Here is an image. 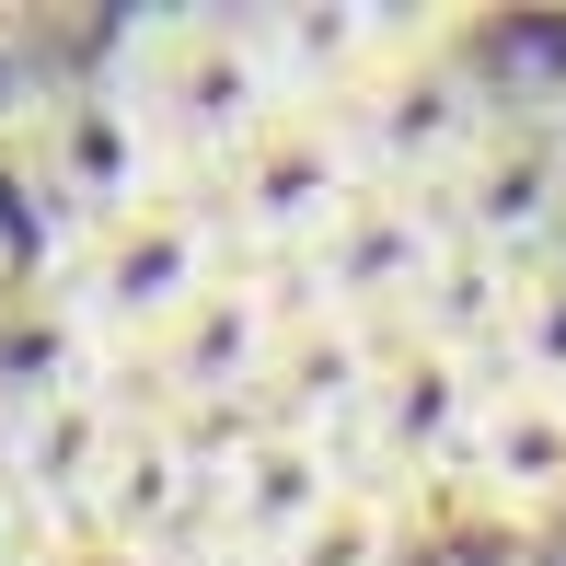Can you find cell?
I'll list each match as a JSON object with an SVG mask.
<instances>
[{
    "instance_id": "6da1fadb",
    "label": "cell",
    "mask_w": 566,
    "mask_h": 566,
    "mask_svg": "<svg viewBox=\"0 0 566 566\" xmlns=\"http://www.w3.org/2000/svg\"><path fill=\"white\" fill-rule=\"evenodd\" d=\"M105 82L139 105V127L163 139V163H174L186 197H209L266 127H290V93H277L266 59H254V35H243L231 0H209V12H139L127 46L105 59Z\"/></svg>"
},
{
    "instance_id": "7a4b0ae2",
    "label": "cell",
    "mask_w": 566,
    "mask_h": 566,
    "mask_svg": "<svg viewBox=\"0 0 566 566\" xmlns=\"http://www.w3.org/2000/svg\"><path fill=\"white\" fill-rule=\"evenodd\" d=\"M220 277H231V243H220L209 197H163V209H139V220L93 231V243H70L59 266H46V301L82 324V347L105 358V370H139Z\"/></svg>"
},
{
    "instance_id": "3957f363",
    "label": "cell",
    "mask_w": 566,
    "mask_h": 566,
    "mask_svg": "<svg viewBox=\"0 0 566 566\" xmlns=\"http://www.w3.org/2000/svg\"><path fill=\"white\" fill-rule=\"evenodd\" d=\"M290 324H301L290 277L277 266H231L220 290L116 381H127L139 417H231V405H266V370H277V347H290Z\"/></svg>"
},
{
    "instance_id": "277c9868",
    "label": "cell",
    "mask_w": 566,
    "mask_h": 566,
    "mask_svg": "<svg viewBox=\"0 0 566 566\" xmlns=\"http://www.w3.org/2000/svg\"><path fill=\"white\" fill-rule=\"evenodd\" d=\"M336 127L358 150V174H370V197H440L451 174L497 139V93L474 82L462 46H417V59L381 70L358 105H336Z\"/></svg>"
},
{
    "instance_id": "5b68a950",
    "label": "cell",
    "mask_w": 566,
    "mask_h": 566,
    "mask_svg": "<svg viewBox=\"0 0 566 566\" xmlns=\"http://www.w3.org/2000/svg\"><path fill=\"white\" fill-rule=\"evenodd\" d=\"M358 197H370V174H358L347 127L336 116H290V127H266V139L209 186V220H220L231 266H301Z\"/></svg>"
},
{
    "instance_id": "8992f818",
    "label": "cell",
    "mask_w": 566,
    "mask_h": 566,
    "mask_svg": "<svg viewBox=\"0 0 566 566\" xmlns=\"http://www.w3.org/2000/svg\"><path fill=\"white\" fill-rule=\"evenodd\" d=\"M35 197H46V220H59V254H70V243H93V231H116L139 209H163V197H186V186H174L163 139L139 127V105L93 70V82H70L59 116L35 127Z\"/></svg>"
},
{
    "instance_id": "52a82bcc",
    "label": "cell",
    "mask_w": 566,
    "mask_h": 566,
    "mask_svg": "<svg viewBox=\"0 0 566 566\" xmlns=\"http://www.w3.org/2000/svg\"><path fill=\"white\" fill-rule=\"evenodd\" d=\"M440 254H451V231H440L428 197H358V209L324 231L301 266H277V277H290V301H301V313H324V324L405 336V313H417V290H428Z\"/></svg>"
},
{
    "instance_id": "ba28073f",
    "label": "cell",
    "mask_w": 566,
    "mask_h": 566,
    "mask_svg": "<svg viewBox=\"0 0 566 566\" xmlns=\"http://www.w3.org/2000/svg\"><path fill=\"white\" fill-rule=\"evenodd\" d=\"M254 59L277 70V93H290V116H336L358 93L381 82V70H405L417 46H440V23L417 12H381V0H277V12H243Z\"/></svg>"
},
{
    "instance_id": "9c48e42d",
    "label": "cell",
    "mask_w": 566,
    "mask_h": 566,
    "mask_svg": "<svg viewBox=\"0 0 566 566\" xmlns=\"http://www.w3.org/2000/svg\"><path fill=\"white\" fill-rule=\"evenodd\" d=\"M428 209H440L451 243H485V254H521L532 266L566 231V127L555 116H497V139H485Z\"/></svg>"
},
{
    "instance_id": "30bf717a",
    "label": "cell",
    "mask_w": 566,
    "mask_h": 566,
    "mask_svg": "<svg viewBox=\"0 0 566 566\" xmlns=\"http://www.w3.org/2000/svg\"><path fill=\"white\" fill-rule=\"evenodd\" d=\"M451 521H555L566 509V394H532V381H485L474 440H462L451 474Z\"/></svg>"
},
{
    "instance_id": "8fae6325",
    "label": "cell",
    "mask_w": 566,
    "mask_h": 566,
    "mask_svg": "<svg viewBox=\"0 0 566 566\" xmlns=\"http://www.w3.org/2000/svg\"><path fill=\"white\" fill-rule=\"evenodd\" d=\"M358 474H370V462H358L347 440H313V428H277V417H266L243 451H231V474H220V532H231L254 566H277Z\"/></svg>"
},
{
    "instance_id": "7c38bea8",
    "label": "cell",
    "mask_w": 566,
    "mask_h": 566,
    "mask_svg": "<svg viewBox=\"0 0 566 566\" xmlns=\"http://www.w3.org/2000/svg\"><path fill=\"white\" fill-rule=\"evenodd\" d=\"M381 347H394V336H370V324H324V313H301L290 347H277V370H266V417L358 451L370 394H381Z\"/></svg>"
},
{
    "instance_id": "4fadbf2b",
    "label": "cell",
    "mask_w": 566,
    "mask_h": 566,
    "mask_svg": "<svg viewBox=\"0 0 566 566\" xmlns=\"http://www.w3.org/2000/svg\"><path fill=\"white\" fill-rule=\"evenodd\" d=\"M509 313H521V254L451 243L440 266H428V290H417V313H405V336L440 347V358H462V370H497Z\"/></svg>"
},
{
    "instance_id": "5bb4252c",
    "label": "cell",
    "mask_w": 566,
    "mask_h": 566,
    "mask_svg": "<svg viewBox=\"0 0 566 566\" xmlns=\"http://www.w3.org/2000/svg\"><path fill=\"white\" fill-rule=\"evenodd\" d=\"M405 544H417V497H405V485H381V474H358L277 566H405Z\"/></svg>"
},
{
    "instance_id": "9a60e30c",
    "label": "cell",
    "mask_w": 566,
    "mask_h": 566,
    "mask_svg": "<svg viewBox=\"0 0 566 566\" xmlns=\"http://www.w3.org/2000/svg\"><path fill=\"white\" fill-rule=\"evenodd\" d=\"M23 566H163V555H139V544H35Z\"/></svg>"
},
{
    "instance_id": "2e32d148",
    "label": "cell",
    "mask_w": 566,
    "mask_h": 566,
    "mask_svg": "<svg viewBox=\"0 0 566 566\" xmlns=\"http://www.w3.org/2000/svg\"><path fill=\"white\" fill-rule=\"evenodd\" d=\"M163 566H254V555L231 544V532H209V544H186V555H163Z\"/></svg>"
},
{
    "instance_id": "e0dca14e",
    "label": "cell",
    "mask_w": 566,
    "mask_h": 566,
    "mask_svg": "<svg viewBox=\"0 0 566 566\" xmlns=\"http://www.w3.org/2000/svg\"><path fill=\"white\" fill-rule=\"evenodd\" d=\"M555 566H566V555H555Z\"/></svg>"
}]
</instances>
